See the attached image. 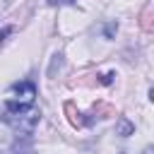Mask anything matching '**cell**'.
Returning <instances> with one entry per match:
<instances>
[{
    "label": "cell",
    "mask_w": 154,
    "mask_h": 154,
    "mask_svg": "<svg viewBox=\"0 0 154 154\" xmlns=\"http://www.w3.org/2000/svg\"><path fill=\"white\" fill-rule=\"evenodd\" d=\"M38 118H41V111L34 103H17V101H10L7 99L2 120L12 130H17V132H31L38 125Z\"/></svg>",
    "instance_id": "cell-1"
},
{
    "label": "cell",
    "mask_w": 154,
    "mask_h": 154,
    "mask_svg": "<svg viewBox=\"0 0 154 154\" xmlns=\"http://www.w3.org/2000/svg\"><path fill=\"white\" fill-rule=\"evenodd\" d=\"M10 94L14 96V99H10V101H17V103H34L36 87H34L31 82H22V84H14V87L10 89Z\"/></svg>",
    "instance_id": "cell-2"
},
{
    "label": "cell",
    "mask_w": 154,
    "mask_h": 154,
    "mask_svg": "<svg viewBox=\"0 0 154 154\" xmlns=\"http://www.w3.org/2000/svg\"><path fill=\"white\" fill-rule=\"evenodd\" d=\"M130 132H132V123H130L128 118H120V120H118V135L128 137Z\"/></svg>",
    "instance_id": "cell-3"
},
{
    "label": "cell",
    "mask_w": 154,
    "mask_h": 154,
    "mask_svg": "<svg viewBox=\"0 0 154 154\" xmlns=\"http://www.w3.org/2000/svg\"><path fill=\"white\" fill-rule=\"evenodd\" d=\"M12 31H14V29H12V26H5V29H2V31H0V43H5V38H7V36H10V34H12Z\"/></svg>",
    "instance_id": "cell-4"
},
{
    "label": "cell",
    "mask_w": 154,
    "mask_h": 154,
    "mask_svg": "<svg viewBox=\"0 0 154 154\" xmlns=\"http://www.w3.org/2000/svg\"><path fill=\"white\" fill-rule=\"evenodd\" d=\"M51 5H63V2H72V0H48Z\"/></svg>",
    "instance_id": "cell-5"
},
{
    "label": "cell",
    "mask_w": 154,
    "mask_h": 154,
    "mask_svg": "<svg viewBox=\"0 0 154 154\" xmlns=\"http://www.w3.org/2000/svg\"><path fill=\"white\" fill-rule=\"evenodd\" d=\"M142 154H152V147H147V149H144V152H142Z\"/></svg>",
    "instance_id": "cell-6"
}]
</instances>
